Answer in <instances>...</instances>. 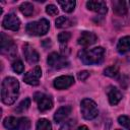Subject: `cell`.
I'll return each instance as SVG.
<instances>
[{
	"label": "cell",
	"instance_id": "1",
	"mask_svg": "<svg viewBox=\"0 0 130 130\" xmlns=\"http://www.w3.org/2000/svg\"><path fill=\"white\" fill-rule=\"evenodd\" d=\"M19 93V83L14 77H6L1 83V100L5 105H12Z\"/></svg>",
	"mask_w": 130,
	"mask_h": 130
},
{
	"label": "cell",
	"instance_id": "2",
	"mask_svg": "<svg viewBox=\"0 0 130 130\" xmlns=\"http://www.w3.org/2000/svg\"><path fill=\"white\" fill-rule=\"evenodd\" d=\"M105 56V49L96 47L90 50H83L79 53L80 60L86 65H98L103 62Z\"/></svg>",
	"mask_w": 130,
	"mask_h": 130
},
{
	"label": "cell",
	"instance_id": "3",
	"mask_svg": "<svg viewBox=\"0 0 130 130\" xmlns=\"http://www.w3.org/2000/svg\"><path fill=\"white\" fill-rule=\"evenodd\" d=\"M50 23L46 18H41L38 21L28 22L26 24V32L31 36H44L48 32Z\"/></svg>",
	"mask_w": 130,
	"mask_h": 130
},
{
	"label": "cell",
	"instance_id": "4",
	"mask_svg": "<svg viewBox=\"0 0 130 130\" xmlns=\"http://www.w3.org/2000/svg\"><path fill=\"white\" fill-rule=\"evenodd\" d=\"M80 111H81L82 117L86 120H92L99 114L96 104L92 100H89V99H84V100L81 101Z\"/></svg>",
	"mask_w": 130,
	"mask_h": 130
},
{
	"label": "cell",
	"instance_id": "5",
	"mask_svg": "<svg viewBox=\"0 0 130 130\" xmlns=\"http://www.w3.org/2000/svg\"><path fill=\"white\" fill-rule=\"evenodd\" d=\"M17 53L16 46L12 39L5 34H1V54L6 55L9 58H13Z\"/></svg>",
	"mask_w": 130,
	"mask_h": 130
},
{
	"label": "cell",
	"instance_id": "6",
	"mask_svg": "<svg viewBox=\"0 0 130 130\" xmlns=\"http://www.w3.org/2000/svg\"><path fill=\"white\" fill-rule=\"evenodd\" d=\"M47 62H48V65L55 69V70H59V69H62V68H65L69 65V61L68 59L65 57V56H62L56 52L54 53H51L47 59Z\"/></svg>",
	"mask_w": 130,
	"mask_h": 130
},
{
	"label": "cell",
	"instance_id": "7",
	"mask_svg": "<svg viewBox=\"0 0 130 130\" xmlns=\"http://www.w3.org/2000/svg\"><path fill=\"white\" fill-rule=\"evenodd\" d=\"M35 101L38 104V109L41 112H46L48 110H51L53 107V101L52 99L42 92H38L35 94Z\"/></svg>",
	"mask_w": 130,
	"mask_h": 130
},
{
	"label": "cell",
	"instance_id": "8",
	"mask_svg": "<svg viewBox=\"0 0 130 130\" xmlns=\"http://www.w3.org/2000/svg\"><path fill=\"white\" fill-rule=\"evenodd\" d=\"M41 76H42V69L40 66H36L35 68L30 69L28 72L24 74L23 80L25 83L29 85H38Z\"/></svg>",
	"mask_w": 130,
	"mask_h": 130
},
{
	"label": "cell",
	"instance_id": "9",
	"mask_svg": "<svg viewBox=\"0 0 130 130\" xmlns=\"http://www.w3.org/2000/svg\"><path fill=\"white\" fill-rule=\"evenodd\" d=\"M2 25L4 28L6 29H10V30H13V31H16L19 29L20 27V20L19 18L13 14V13H9L7 14L3 20H2Z\"/></svg>",
	"mask_w": 130,
	"mask_h": 130
},
{
	"label": "cell",
	"instance_id": "10",
	"mask_svg": "<svg viewBox=\"0 0 130 130\" xmlns=\"http://www.w3.org/2000/svg\"><path fill=\"white\" fill-rule=\"evenodd\" d=\"M23 54H24L25 60L29 64H36L40 59L39 53L28 44H24L23 45Z\"/></svg>",
	"mask_w": 130,
	"mask_h": 130
},
{
	"label": "cell",
	"instance_id": "11",
	"mask_svg": "<svg viewBox=\"0 0 130 130\" xmlns=\"http://www.w3.org/2000/svg\"><path fill=\"white\" fill-rule=\"evenodd\" d=\"M74 83V78L73 76L70 75H63V76H59L54 80V86L57 89H65L68 88L69 86H71Z\"/></svg>",
	"mask_w": 130,
	"mask_h": 130
},
{
	"label": "cell",
	"instance_id": "12",
	"mask_svg": "<svg viewBox=\"0 0 130 130\" xmlns=\"http://www.w3.org/2000/svg\"><path fill=\"white\" fill-rule=\"evenodd\" d=\"M86 7L88 10L94 11L99 14H106L108 12V7L105 1H87Z\"/></svg>",
	"mask_w": 130,
	"mask_h": 130
},
{
	"label": "cell",
	"instance_id": "13",
	"mask_svg": "<svg viewBox=\"0 0 130 130\" xmlns=\"http://www.w3.org/2000/svg\"><path fill=\"white\" fill-rule=\"evenodd\" d=\"M96 42V36L90 31H82L80 37L78 38V45L82 47H88Z\"/></svg>",
	"mask_w": 130,
	"mask_h": 130
},
{
	"label": "cell",
	"instance_id": "14",
	"mask_svg": "<svg viewBox=\"0 0 130 130\" xmlns=\"http://www.w3.org/2000/svg\"><path fill=\"white\" fill-rule=\"evenodd\" d=\"M107 94H108V99L109 102L112 106H116L121 100H122V92L115 86L111 85L108 87L107 89Z\"/></svg>",
	"mask_w": 130,
	"mask_h": 130
},
{
	"label": "cell",
	"instance_id": "15",
	"mask_svg": "<svg viewBox=\"0 0 130 130\" xmlns=\"http://www.w3.org/2000/svg\"><path fill=\"white\" fill-rule=\"evenodd\" d=\"M71 107L70 106H63L61 108H59L55 115H54V120L56 123H60V122H63L70 114H71Z\"/></svg>",
	"mask_w": 130,
	"mask_h": 130
},
{
	"label": "cell",
	"instance_id": "16",
	"mask_svg": "<svg viewBox=\"0 0 130 130\" xmlns=\"http://www.w3.org/2000/svg\"><path fill=\"white\" fill-rule=\"evenodd\" d=\"M117 50L120 54H125L130 51V36L123 37L117 44Z\"/></svg>",
	"mask_w": 130,
	"mask_h": 130
},
{
	"label": "cell",
	"instance_id": "17",
	"mask_svg": "<svg viewBox=\"0 0 130 130\" xmlns=\"http://www.w3.org/2000/svg\"><path fill=\"white\" fill-rule=\"evenodd\" d=\"M112 5H113V10L117 15H125L127 13V6L125 1L116 0L112 2Z\"/></svg>",
	"mask_w": 130,
	"mask_h": 130
},
{
	"label": "cell",
	"instance_id": "18",
	"mask_svg": "<svg viewBox=\"0 0 130 130\" xmlns=\"http://www.w3.org/2000/svg\"><path fill=\"white\" fill-rule=\"evenodd\" d=\"M19 119L15 117H6L3 120V125L8 130H16L18 127Z\"/></svg>",
	"mask_w": 130,
	"mask_h": 130
},
{
	"label": "cell",
	"instance_id": "19",
	"mask_svg": "<svg viewBox=\"0 0 130 130\" xmlns=\"http://www.w3.org/2000/svg\"><path fill=\"white\" fill-rule=\"evenodd\" d=\"M55 23H56V27H58V28H65V27H69V26L73 25L74 21L72 19L68 18L67 16H59L56 19Z\"/></svg>",
	"mask_w": 130,
	"mask_h": 130
},
{
	"label": "cell",
	"instance_id": "20",
	"mask_svg": "<svg viewBox=\"0 0 130 130\" xmlns=\"http://www.w3.org/2000/svg\"><path fill=\"white\" fill-rule=\"evenodd\" d=\"M59 5L61 6V8L65 11V12H72L74 10V7H75V1H72V0H59L58 1Z\"/></svg>",
	"mask_w": 130,
	"mask_h": 130
},
{
	"label": "cell",
	"instance_id": "21",
	"mask_svg": "<svg viewBox=\"0 0 130 130\" xmlns=\"http://www.w3.org/2000/svg\"><path fill=\"white\" fill-rule=\"evenodd\" d=\"M19 10L24 16L28 17L34 13V5L31 3H29V2H23L19 6Z\"/></svg>",
	"mask_w": 130,
	"mask_h": 130
},
{
	"label": "cell",
	"instance_id": "22",
	"mask_svg": "<svg viewBox=\"0 0 130 130\" xmlns=\"http://www.w3.org/2000/svg\"><path fill=\"white\" fill-rule=\"evenodd\" d=\"M36 130H52V125L47 119H40L37 122Z\"/></svg>",
	"mask_w": 130,
	"mask_h": 130
},
{
	"label": "cell",
	"instance_id": "23",
	"mask_svg": "<svg viewBox=\"0 0 130 130\" xmlns=\"http://www.w3.org/2000/svg\"><path fill=\"white\" fill-rule=\"evenodd\" d=\"M30 129V121L28 118L26 117H22L19 118V123H18V127L16 130H29Z\"/></svg>",
	"mask_w": 130,
	"mask_h": 130
},
{
	"label": "cell",
	"instance_id": "24",
	"mask_svg": "<svg viewBox=\"0 0 130 130\" xmlns=\"http://www.w3.org/2000/svg\"><path fill=\"white\" fill-rule=\"evenodd\" d=\"M29 106H30V100L28 98H26V99H24L23 101L20 102V104L16 107L15 111L17 113H23L24 111H26L29 108Z\"/></svg>",
	"mask_w": 130,
	"mask_h": 130
},
{
	"label": "cell",
	"instance_id": "25",
	"mask_svg": "<svg viewBox=\"0 0 130 130\" xmlns=\"http://www.w3.org/2000/svg\"><path fill=\"white\" fill-rule=\"evenodd\" d=\"M104 74L109 77H117L119 75V69L117 66H109L104 70Z\"/></svg>",
	"mask_w": 130,
	"mask_h": 130
},
{
	"label": "cell",
	"instance_id": "26",
	"mask_svg": "<svg viewBox=\"0 0 130 130\" xmlns=\"http://www.w3.org/2000/svg\"><path fill=\"white\" fill-rule=\"evenodd\" d=\"M118 122L120 125H122L124 128H126L127 130H130V118L128 116L122 115L118 118Z\"/></svg>",
	"mask_w": 130,
	"mask_h": 130
},
{
	"label": "cell",
	"instance_id": "27",
	"mask_svg": "<svg viewBox=\"0 0 130 130\" xmlns=\"http://www.w3.org/2000/svg\"><path fill=\"white\" fill-rule=\"evenodd\" d=\"M12 69H13L14 72H16V73H18V74L22 73L23 70H24L23 63H22L20 60H16V61H14V62L12 63Z\"/></svg>",
	"mask_w": 130,
	"mask_h": 130
},
{
	"label": "cell",
	"instance_id": "28",
	"mask_svg": "<svg viewBox=\"0 0 130 130\" xmlns=\"http://www.w3.org/2000/svg\"><path fill=\"white\" fill-rule=\"evenodd\" d=\"M71 38V34L70 32H67V31H63V32H60L58 35V41L63 44V43H67Z\"/></svg>",
	"mask_w": 130,
	"mask_h": 130
},
{
	"label": "cell",
	"instance_id": "29",
	"mask_svg": "<svg viewBox=\"0 0 130 130\" xmlns=\"http://www.w3.org/2000/svg\"><path fill=\"white\" fill-rule=\"evenodd\" d=\"M46 12H47L49 15L54 16V15H57V14H58V9H57V7H56L55 5L50 4V5H48V6L46 7Z\"/></svg>",
	"mask_w": 130,
	"mask_h": 130
},
{
	"label": "cell",
	"instance_id": "30",
	"mask_svg": "<svg viewBox=\"0 0 130 130\" xmlns=\"http://www.w3.org/2000/svg\"><path fill=\"white\" fill-rule=\"evenodd\" d=\"M73 125H74V121H72V120H71V121H68V122H66L64 125L61 126L60 130H71Z\"/></svg>",
	"mask_w": 130,
	"mask_h": 130
},
{
	"label": "cell",
	"instance_id": "31",
	"mask_svg": "<svg viewBox=\"0 0 130 130\" xmlns=\"http://www.w3.org/2000/svg\"><path fill=\"white\" fill-rule=\"evenodd\" d=\"M89 76V73L87 72V71H80L78 74H77V77H78V79L79 80H81V81H83V80H85L87 77Z\"/></svg>",
	"mask_w": 130,
	"mask_h": 130
},
{
	"label": "cell",
	"instance_id": "32",
	"mask_svg": "<svg viewBox=\"0 0 130 130\" xmlns=\"http://www.w3.org/2000/svg\"><path fill=\"white\" fill-rule=\"evenodd\" d=\"M76 130H88V128L86 127V126H84V125H82V126H79Z\"/></svg>",
	"mask_w": 130,
	"mask_h": 130
},
{
	"label": "cell",
	"instance_id": "33",
	"mask_svg": "<svg viewBox=\"0 0 130 130\" xmlns=\"http://www.w3.org/2000/svg\"><path fill=\"white\" fill-rule=\"evenodd\" d=\"M117 130H119V129H117Z\"/></svg>",
	"mask_w": 130,
	"mask_h": 130
}]
</instances>
